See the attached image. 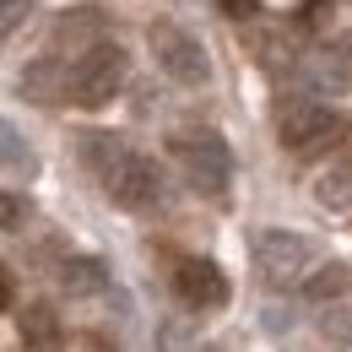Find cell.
I'll return each mask as SVG.
<instances>
[{
	"mask_svg": "<svg viewBox=\"0 0 352 352\" xmlns=\"http://www.w3.org/2000/svg\"><path fill=\"white\" fill-rule=\"evenodd\" d=\"M336 135H342V114L325 109V103H309V98L304 103H287L282 120H276V141H282V152H293V157L325 152Z\"/></svg>",
	"mask_w": 352,
	"mask_h": 352,
	"instance_id": "5b68a950",
	"label": "cell"
},
{
	"mask_svg": "<svg viewBox=\"0 0 352 352\" xmlns=\"http://www.w3.org/2000/svg\"><path fill=\"white\" fill-rule=\"evenodd\" d=\"M103 282H109V271L98 261H87V255H71V261L60 265V287H65L71 298H92Z\"/></svg>",
	"mask_w": 352,
	"mask_h": 352,
	"instance_id": "7c38bea8",
	"label": "cell"
},
{
	"mask_svg": "<svg viewBox=\"0 0 352 352\" xmlns=\"http://www.w3.org/2000/svg\"><path fill=\"white\" fill-rule=\"evenodd\" d=\"M103 190H109V201H114V206H125V212H152V206L163 201V174H157V163H152V157L125 152V157L103 174Z\"/></svg>",
	"mask_w": 352,
	"mask_h": 352,
	"instance_id": "8992f818",
	"label": "cell"
},
{
	"mask_svg": "<svg viewBox=\"0 0 352 352\" xmlns=\"http://www.w3.org/2000/svg\"><path fill=\"white\" fill-rule=\"evenodd\" d=\"M347 282H352V271H347L342 261H331V265H314V271H309L304 293L325 304V298H342V293H347Z\"/></svg>",
	"mask_w": 352,
	"mask_h": 352,
	"instance_id": "5bb4252c",
	"label": "cell"
},
{
	"mask_svg": "<svg viewBox=\"0 0 352 352\" xmlns=\"http://www.w3.org/2000/svg\"><path fill=\"white\" fill-rule=\"evenodd\" d=\"M125 76H131L125 49H120V44H98L92 54H82V60L71 65V103H82V109H103V103L120 98Z\"/></svg>",
	"mask_w": 352,
	"mask_h": 352,
	"instance_id": "7a4b0ae2",
	"label": "cell"
},
{
	"mask_svg": "<svg viewBox=\"0 0 352 352\" xmlns=\"http://www.w3.org/2000/svg\"><path fill=\"white\" fill-rule=\"evenodd\" d=\"M309 265H314V244L293 228H261L255 233V271H261L271 287H287V282H304Z\"/></svg>",
	"mask_w": 352,
	"mask_h": 352,
	"instance_id": "277c9868",
	"label": "cell"
},
{
	"mask_svg": "<svg viewBox=\"0 0 352 352\" xmlns=\"http://www.w3.org/2000/svg\"><path fill=\"white\" fill-rule=\"evenodd\" d=\"M0 222H6V233H22V222H28V201H22L16 190L0 195Z\"/></svg>",
	"mask_w": 352,
	"mask_h": 352,
	"instance_id": "e0dca14e",
	"label": "cell"
},
{
	"mask_svg": "<svg viewBox=\"0 0 352 352\" xmlns=\"http://www.w3.org/2000/svg\"><path fill=\"white\" fill-rule=\"evenodd\" d=\"M255 6H261V0H222V11H228V16H250Z\"/></svg>",
	"mask_w": 352,
	"mask_h": 352,
	"instance_id": "d6986e66",
	"label": "cell"
},
{
	"mask_svg": "<svg viewBox=\"0 0 352 352\" xmlns=\"http://www.w3.org/2000/svg\"><path fill=\"white\" fill-rule=\"evenodd\" d=\"M125 152H131V146H125V141H114V135H87V163L98 168V179L109 174V168H114Z\"/></svg>",
	"mask_w": 352,
	"mask_h": 352,
	"instance_id": "2e32d148",
	"label": "cell"
},
{
	"mask_svg": "<svg viewBox=\"0 0 352 352\" xmlns=\"http://www.w3.org/2000/svg\"><path fill=\"white\" fill-rule=\"evenodd\" d=\"M336 336H352V314H342V320H336Z\"/></svg>",
	"mask_w": 352,
	"mask_h": 352,
	"instance_id": "ffe728a7",
	"label": "cell"
},
{
	"mask_svg": "<svg viewBox=\"0 0 352 352\" xmlns=\"http://www.w3.org/2000/svg\"><path fill=\"white\" fill-rule=\"evenodd\" d=\"M16 336H22L28 352H60L65 347V325H60L54 304H28L16 314Z\"/></svg>",
	"mask_w": 352,
	"mask_h": 352,
	"instance_id": "9c48e42d",
	"label": "cell"
},
{
	"mask_svg": "<svg viewBox=\"0 0 352 352\" xmlns=\"http://www.w3.org/2000/svg\"><path fill=\"white\" fill-rule=\"evenodd\" d=\"M22 98H33V103H60V98H71V71L60 65V60H33L28 71H22Z\"/></svg>",
	"mask_w": 352,
	"mask_h": 352,
	"instance_id": "30bf717a",
	"label": "cell"
},
{
	"mask_svg": "<svg viewBox=\"0 0 352 352\" xmlns=\"http://www.w3.org/2000/svg\"><path fill=\"white\" fill-rule=\"evenodd\" d=\"M0 146H6V174H11V179H22V174H33V168H38L33 146L22 141V131H16V125H6V131H0Z\"/></svg>",
	"mask_w": 352,
	"mask_h": 352,
	"instance_id": "9a60e30c",
	"label": "cell"
},
{
	"mask_svg": "<svg viewBox=\"0 0 352 352\" xmlns=\"http://www.w3.org/2000/svg\"><path fill=\"white\" fill-rule=\"evenodd\" d=\"M314 201H320L325 212H347L352 206V152L314 174Z\"/></svg>",
	"mask_w": 352,
	"mask_h": 352,
	"instance_id": "8fae6325",
	"label": "cell"
},
{
	"mask_svg": "<svg viewBox=\"0 0 352 352\" xmlns=\"http://www.w3.org/2000/svg\"><path fill=\"white\" fill-rule=\"evenodd\" d=\"M309 82L320 92H352V65L342 54H309Z\"/></svg>",
	"mask_w": 352,
	"mask_h": 352,
	"instance_id": "4fadbf2b",
	"label": "cell"
},
{
	"mask_svg": "<svg viewBox=\"0 0 352 352\" xmlns=\"http://www.w3.org/2000/svg\"><path fill=\"white\" fill-rule=\"evenodd\" d=\"M174 157L179 168H184V179L201 190V195H212V201H222L228 195V179H233V152H228V141H222L217 131H179L174 135Z\"/></svg>",
	"mask_w": 352,
	"mask_h": 352,
	"instance_id": "6da1fadb",
	"label": "cell"
},
{
	"mask_svg": "<svg viewBox=\"0 0 352 352\" xmlns=\"http://www.w3.org/2000/svg\"><path fill=\"white\" fill-rule=\"evenodd\" d=\"M146 44H152V60L174 76L179 87H206L212 82V60L195 33H184L179 22H152L146 28Z\"/></svg>",
	"mask_w": 352,
	"mask_h": 352,
	"instance_id": "3957f363",
	"label": "cell"
},
{
	"mask_svg": "<svg viewBox=\"0 0 352 352\" xmlns=\"http://www.w3.org/2000/svg\"><path fill=\"white\" fill-rule=\"evenodd\" d=\"M174 298L184 309H222L228 304V276L217 261H201V255H184L174 265Z\"/></svg>",
	"mask_w": 352,
	"mask_h": 352,
	"instance_id": "52a82bcc",
	"label": "cell"
},
{
	"mask_svg": "<svg viewBox=\"0 0 352 352\" xmlns=\"http://www.w3.org/2000/svg\"><path fill=\"white\" fill-rule=\"evenodd\" d=\"M98 44H109L98 6H76V11H60V16H54V49H71V54L82 60V54H92Z\"/></svg>",
	"mask_w": 352,
	"mask_h": 352,
	"instance_id": "ba28073f",
	"label": "cell"
},
{
	"mask_svg": "<svg viewBox=\"0 0 352 352\" xmlns=\"http://www.w3.org/2000/svg\"><path fill=\"white\" fill-rule=\"evenodd\" d=\"M0 6H6V33H11L22 22V11H28V0H0Z\"/></svg>",
	"mask_w": 352,
	"mask_h": 352,
	"instance_id": "ac0fdd59",
	"label": "cell"
}]
</instances>
